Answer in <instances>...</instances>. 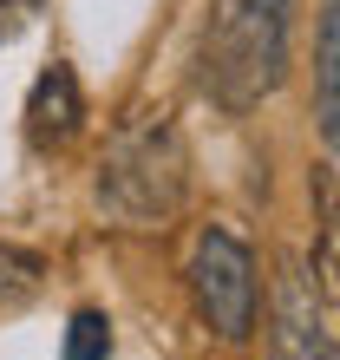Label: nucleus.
<instances>
[{"label": "nucleus", "instance_id": "1", "mask_svg": "<svg viewBox=\"0 0 340 360\" xmlns=\"http://www.w3.org/2000/svg\"><path fill=\"white\" fill-rule=\"evenodd\" d=\"M190 151L170 118H124L98 158V210L118 229H157L183 210Z\"/></svg>", "mask_w": 340, "mask_h": 360}, {"label": "nucleus", "instance_id": "2", "mask_svg": "<svg viewBox=\"0 0 340 360\" xmlns=\"http://www.w3.org/2000/svg\"><path fill=\"white\" fill-rule=\"evenodd\" d=\"M294 0H216L203 27V92L223 112H255L288 72Z\"/></svg>", "mask_w": 340, "mask_h": 360}, {"label": "nucleus", "instance_id": "3", "mask_svg": "<svg viewBox=\"0 0 340 360\" xmlns=\"http://www.w3.org/2000/svg\"><path fill=\"white\" fill-rule=\"evenodd\" d=\"M190 288H197L203 321L223 334V341H249L255 334V256L236 229H203L197 249H190Z\"/></svg>", "mask_w": 340, "mask_h": 360}, {"label": "nucleus", "instance_id": "4", "mask_svg": "<svg viewBox=\"0 0 340 360\" xmlns=\"http://www.w3.org/2000/svg\"><path fill=\"white\" fill-rule=\"evenodd\" d=\"M268 360H340L334 354V328H327V295H314L294 262L282 269V295H275Z\"/></svg>", "mask_w": 340, "mask_h": 360}, {"label": "nucleus", "instance_id": "5", "mask_svg": "<svg viewBox=\"0 0 340 360\" xmlns=\"http://www.w3.org/2000/svg\"><path fill=\"white\" fill-rule=\"evenodd\" d=\"M79 124H85L79 72L66 66V59H53V66L33 79V92H27V138L39 144V151H66V144L79 138Z\"/></svg>", "mask_w": 340, "mask_h": 360}, {"label": "nucleus", "instance_id": "6", "mask_svg": "<svg viewBox=\"0 0 340 360\" xmlns=\"http://www.w3.org/2000/svg\"><path fill=\"white\" fill-rule=\"evenodd\" d=\"M314 124L340 138V0H321V39H314Z\"/></svg>", "mask_w": 340, "mask_h": 360}, {"label": "nucleus", "instance_id": "7", "mask_svg": "<svg viewBox=\"0 0 340 360\" xmlns=\"http://www.w3.org/2000/svg\"><path fill=\"white\" fill-rule=\"evenodd\" d=\"M39 282H46V262L33 256V249H13V243H0V308H27Z\"/></svg>", "mask_w": 340, "mask_h": 360}, {"label": "nucleus", "instance_id": "8", "mask_svg": "<svg viewBox=\"0 0 340 360\" xmlns=\"http://www.w3.org/2000/svg\"><path fill=\"white\" fill-rule=\"evenodd\" d=\"M59 360H112V321H105L98 308H79L72 321H66Z\"/></svg>", "mask_w": 340, "mask_h": 360}, {"label": "nucleus", "instance_id": "9", "mask_svg": "<svg viewBox=\"0 0 340 360\" xmlns=\"http://www.w3.org/2000/svg\"><path fill=\"white\" fill-rule=\"evenodd\" d=\"M39 13H46V0H0V46H13Z\"/></svg>", "mask_w": 340, "mask_h": 360}]
</instances>
